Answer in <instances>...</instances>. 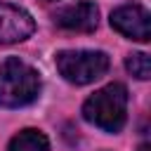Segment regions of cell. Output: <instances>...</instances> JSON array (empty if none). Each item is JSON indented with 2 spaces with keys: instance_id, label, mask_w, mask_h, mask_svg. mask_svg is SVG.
Listing matches in <instances>:
<instances>
[{
  "instance_id": "3",
  "label": "cell",
  "mask_w": 151,
  "mask_h": 151,
  "mask_svg": "<svg viewBox=\"0 0 151 151\" xmlns=\"http://www.w3.org/2000/svg\"><path fill=\"white\" fill-rule=\"evenodd\" d=\"M57 68L64 80L73 85H87L109 71V57L94 50H64L57 54Z\"/></svg>"
},
{
  "instance_id": "7",
  "label": "cell",
  "mask_w": 151,
  "mask_h": 151,
  "mask_svg": "<svg viewBox=\"0 0 151 151\" xmlns=\"http://www.w3.org/2000/svg\"><path fill=\"white\" fill-rule=\"evenodd\" d=\"M7 151H50V142L40 130H21L12 137Z\"/></svg>"
},
{
  "instance_id": "8",
  "label": "cell",
  "mask_w": 151,
  "mask_h": 151,
  "mask_svg": "<svg viewBox=\"0 0 151 151\" xmlns=\"http://www.w3.org/2000/svg\"><path fill=\"white\" fill-rule=\"evenodd\" d=\"M125 66H127V71H130L134 78H139V80H146V78L151 76V59H149V54H144V52L130 54L127 61H125Z\"/></svg>"
},
{
  "instance_id": "5",
  "label": "cell",
  "mask_w": 151,
  "mask_h": 151,
  "mask_svg": "<svg viewBox=\"0 0 151 151\" xmlns=\"http://www.w3.org/2000/svg\"><path fill=\"white\" fill-rule=\"evenodd\" d=\"M35 31L33 17L9 2H0V45H12L26 40Z\"/></svg>"
},
{
  "instance_id": "6",
  "label": "cell",
  "mask_w": 151,
  "mask_h": 151,
  "mask_svg": "<svg viewBox=\"0 0 151 151\" xmlns=\"http://www.w3.org/2000/svg\"><path fill=\"white\" fill-rule=\"evenodd\" d=\"M54 21L66 28V31H76V33H92L99 24V9L94 2L83 0L76 5H66L54 14Z\"/></svg>"
},
{
  "instance_id": "9",
  "label": "cell",
  "mask_w": 151,
  "mask_h": 151,
  "mask_svg": "<svg viewBox=\"0 0 151 151\" xmlns=\"http://www.w3.org/2000/svg\"><path fill=\"white\" fill-rule=\"evenodd\" d=\"M137 151H149V144H142V146H139Z\"/></svg>"
},
{
  "instance_id": "4",
  "label": "cell",
  "mask_w": 151,
  "mask_h": 151,
  "mask_svg": "<svg viewBox=\"0 0 151 151\" xmlns=\"http://www.w3.org/2000/svg\"><path fill=\"white\" fill-rule=\"evenodd\" d=\"M111 26L130 40L149 42V38H151L149 12L142 5H123V7L113 9L111 12Z\"/></svg>"
},
{
  "instance_id": "1",
  "label": "cell",
  "mask_w": 151,
  "mask_h": 151,
  "mask_svg": "<svg viewBox=\"0 0 151 151\" xmlns=\"http://www.w3.org/2000/svg\"><path fill=\"white\" fill-rule=\"evenodd\" d=\"M83 118L104 132H120L127 118V90L120 83H111L97 90L83 104Z\"/></svg>"
},
{
  "instance_id": "2",
  "label": "cell",
  "mask_w": 151,
  "mask_h": 151,
  "mask_svg": "<svg viewBox=\"0 0 151 151\" xmlns=\"http://www.w3.org/2000/svg\"><path fill=\"white\" fill-rule=\"evenodd\" d=\"M40 94V76L26 61L9 57L0 64V106L19 109Z\"/></svg>"
},
{
  "instance_id": "10",
  "label": "cell",
  "mask_w": 151,
  "mask_h": 151,
  "mask_svg": "<svg viewBox=\"0 0 151 151\" xmlns=\"http://www.w3.org/2000/svg\"><path fill=\"white\" fill-rule=\"evenodd\" d=\"M47 2H52V0H47Z\"/></svg>"
}]
</instances>
